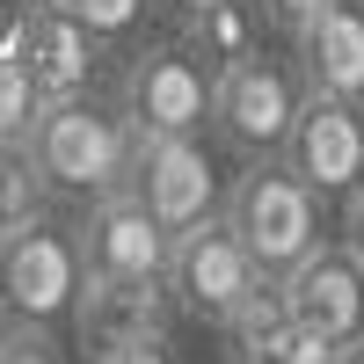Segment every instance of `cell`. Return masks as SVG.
Here are the masks:
<instances>
[{
	"label": "cell",
	"mask_w": 364,
	"mask_h": 364,
	"mask_svg": "<svg viewBox=\"0 0 364 364\" xmlns=\"http://www.w3.org/2000/svg\"><path fill=\"white\" fill-rule=\"evenodd\" d=\"M22 146H29V161H37L44 190H51L58 204H95V197H109V190H132L139 132L124 124V109H117V102L95 95V87L44 102Z\"/></svg>",
	"instance_id": "6da1fadb"
},
{
	"label": "cell",
	"mask_w": 364,
	"mask_h": 364,
	"mask_svg": "<svg viewBox=\"0 0 364 364\" xmlns=\"http://www.w3.org/2000/svg\"><path fill=\"white\" fill-rule=\"evenodd\" d=\"M219 219L233 226L240 248L255 255V269L277 284L306 248L328 240V197L314 190L306 175H291L284 154H262V161H240V175L226 182Z\"/></svg>",
	"instance_id": "7a4b0ae2"
},
{
	"label": "cell",
	"mask_w": 364,
	"mask_h": 364,
	"mask_svg": "<svg viewBox=\"0 0 364 364\" xmlns=\"http://www.w3.org/2000/svg\"><path fill=\"white\" fill-rule=\"evenodd\" d=\"M299 95H306V80H299V58L291 51H240L226 58L219 73H211V109H204V139L226 146L233 161H262V154H284V132L299 117Z\"/></svg>",
	"instance_id": "3957f363"
},
{
	"label": "cell",
	"mask_w": 364,
	"mask_h": 364,
	"mask_svg": "<svg viewBox=\"0 0 364 364\" xmlns=\"http://www.w3.org/2000/svg\"><path fill=\"white\" fill-rule=\"evenodd\" d=\"M73 291H80V240L73 219H58L44 204L37 219H22L0 233V314L29 321V328H58L73 314Z\"/></svg>",
	"instance_id": "277c9868"
},
{
	"label": "cell",
	"mask_w": 364,
	"mask_h": 364,
	"mask_svg": "<svg viewBox=\"0 0 364 364\" xmlns=\"http://www.w3.org/2000/svg\"><path fill=\"white\" fill-rule=\"evenodd\" d=\"M161 284H168V299H175L182 321H197V328H226V321L240 314V299L262 291L269 277L255 269V255L233 240L226 219H197V226L168 233Z\"/></svg>",
	"instance_id": "5b68a950"
},
{
	"label": "cell",
	"mask_w": 364,
	"mask_h": 364,
	"mask_svg": "<svg viewBox=\"0 0 364 364\" xmlns=\"http://www.w3.org/2000/svg\"><path fill=\"white\" fill-rule=\"evenodd\" d=\"M117 109L139 139H168V132H204L211 109V66L182 44V37H154L124 51L117 73Z\"/></svg>",
	"instance_id": "8992f818"
},
{
	"label": "cell",
	"mask_w": 364,
	"mask_h": 364,
	"mask_svg": "<svg viewBox=\"0 0 364 364\" xmlns=\"http://www.w3.org/2000/svg\"><path fill=\"white\" fill-rule=\"evenodd\" d=\"M132 197L154 211V226H161V233H182V226H197V219H219L226 175H219V154H211V139H204V132L139 139Z\"/></svg>",
	"instance_id": "52a82bcc"
},
{
	"label": "cell",
	"mask_w": 364,
	"mask_h": 364,
	"mask_svg": "<svg viewBox=\"0 0 364 364\" xmlns=\"http://www.w3.org/2000/svg\"><path fill=\"white\" fill-rule=\"evenodd\" d=\"M284 168L306 175L321 197H343L364 175V102H343V95L306 87L291 132H284Z\"/></svg>",
	"instance_id": "ba28073f"
},
{
	"label": "cell",
	"mask_w": 364,
	"mask_h": 364,
	"mask_svg": "<svg viewBox=\"0 0 364 364\" xmlns=\"http://www.w3.org/2000/svg\"><path fill=\"white\" fill-rule=\"evenodd\" d=\"M277 299L291 306V321L314 328L321 343H357L364 336V262L343 248V240L306 248L277 277Z\"/></svg>",
	"instance_id": "9c48e42d"
},
{
	"label": "cell",
	"mask_w": 364,
	"mask_h": 364,
	"mask_svg": "<svg viewBox=\"0 0 364 364\" xmlns=\"http://www.w3.org/2000/svg\"><path fill=\"white\" fill-rule=\"evenodd\" d=\"M80 343L87 350H109V343H132V336H168L182 321L175 299L161 277H109V269H80V291H73V314Z\"/></svg>",
	"instance_id": "30bf717a"
},
{
	"label": "cell",
	"mask_w": 364,
	"mask_h": 364,
	"mask_svg": "<svg viewBox=\"0 0 364 364\" xmlns=\"http://www.w3.org/2000/svg\"><path fill=\"white\" fill-rule=\"evenodd\" d=\"M73 240H80V269H109V277H161V262H168V233L132 190L80 204Z\"/></svg>",
	"instance_id": "8fae6325"
},
{
	"label": "cell",
	"mask_w": 364,
	"mask_h": 364,
	"mask_svg": "<svg viewBox=\"0 0 364 364\" xmlns=\"http://www.w3.org/2000/svg\"><path fill=\"white\" fill-rule=\"evenodd\" d=\"M15 51H22V66H29V80H37L44 102L95 87L102 44L87 37V22H80L73 8H44V0H29V15H22V29H15Z\"/></svg>",
	"instance_id": "7c38bea8"
},
{
	"label": "cell",
	"mask_w": 364,
	"mask_h": 364,
	"mask_svg": "<svg viewBox=\"0 0 364 364\" xmlns=\"http://www.w3.org/2000/svg\"><path fill=\"white\" fill-rule=\"evenodd\" d=\"M291 58H299V80L306 87L364 102V0H328L291 37Z\"/></svg>",
	"instance_id": "4fadbf2b"
},
{
	"label": "cell",
	"mask_w": 364,
	"mask_h": 364,
	"mask_svg": "<svg viewBox=\"0 0 364 364\" xmlns=\"http://www.w3.org/2000/svg\"><path fill=\"white\" fill-rule=\"evenodd\" d=\"M219 336H226V357H240V364H328V357H336V343H321L306 321H291L277 284L248 291L240 314L219 328Z\"/></svg>",
	"instance_id": "5bb4252c"
},
{
	"label": "cell",
	"mask_w": 364,
	"mask_h": 364,
	"mask_svg": "<svg viewBox=\"0 0 364 364\" xmlns=\"http://www.w3.org/2000/svg\"><path fill=\"white\" fill-rule=\"evenodd\" d=\"M175 37L190 44L211 73H219L226 58H240V51H255V44H262V15H255V0H219V8H204L197 22H182Z\"/></svg>",
	"instance_id": "9a60e30c"
},
{
	"label": "cell",
	"mask_w": 364,
	"mask_h": 364,
	"mask_svg": "<svg viewBox=\"0 0 364 364\" xmlns=\"http://www.w3.org/2000/svg\"><path fill=\"white\" fill-rule=\"evenodd\" d=\"M44 204H51V190H44L37 161H29V146L22 139H0V233L22 226V219H37Z\"/></svg>",
	"instance_id": "2e32d148"
},
{
	"label": "cell",
	"mask_w": 364,
	"mask_h": 364,
	"mask_svg": "<svg viewBox=\"0 0 364 364\" xmlns=\"http://www.w3.org/2000/svg\"><path fill=\"white\" fill-rule=\"evenodd\" d=\"M37 109H44V95H37V80H29L22 51L0 44V139H29Z\"/></svg>",
	"instance_id": "e0dca14e"
},
{
	"label": "cell",
	"mask_w": 364,
	"mask_h": 364,
	"mask_svg": "<svg viewBox=\"0 0 364 364\" xmlns=\"http://www.w3.org/2000/svg\"><path fill=\"white\" fill-rule=\"evenodd\" d=\"M66 8L87 22V37H95V44H124L132 29L146 22V8H154V0H66Z\"/></svg>",
	"instance_id": "ac0fdd59"
},
{
	"label": "cell",
	"mask_w": 364,
	"mask_h": 364,
	"mask_svg": "<svg viewBox=\"0 0 364 364\" xmlns=\"http://www.w3.org/2000/svg\"><path fill=\"white\" fill-rule=\"evenodd\" d=\"M0 364H66V350L51 343V328L8 321V336H0Z\"/></svg>",
	"instance_id": "d6986e66"
},
{
	"label": "cell",
	"mask_w": 364,
	"mask_h": 364,
	"mask_svg": "<svg viewBox=\"0 0 364 364\" xmlns=\"http://www.w3.org/2000/svg\"><path fill=\"white\" fill-rule=\"evenodd\" d=\"M321 8H328V0H255L262 29H269V37H284V44H291V37H299V29H306Z\"/></svg>",
	"instance_id": "ffe728a7"
},
{
	"label": "cell",
	"mask_w": 364,
	"mask_h": 364,
	"mask_svg": "<svg viewBox=\"0 0 364 364\" xmlns=\"http://www.w3.org/2000/svg\"><path fill=\"white\" fill-rule=\"evenodd\" d=\"M95 364H182V357H175V343H168V336H132V343L95 350Z\"/></svg>",
	"instance_id": "44dd1931"
},
{
	"label": "cell",
	"mask_w": 364,
	"mask_h": 364,
	"mask_svg": "<svg viewBox=\"0 0 364 364\" xmlns=\"http://www.w3.org/2000/svg\"><path fill=\"white\" fill-rule=\"evenodd\" d=\"M336 204H343V219H336V240H343V248H350V255L364 262V175L350 182V190H343Z\"/></svg>",
	"instance_id": "7402d4cb"
},
{
	"label": "cell",
	"mask_w": 364,
	"mask_h": 364,
	"mask_svg": "<svg viewBox=\"0 0 364 364\" xmlns=\"http://www.w3.org/2000/svg\"><path fill=\"white\" fill-rule=\"evenodd\" d=\"M154 8H161V15H168V22L182 29V22H197L204 8H219V0H154Z\"/></svg>",
	"instance_id": "603a6c76"
},
{
	"label": "cell",
	"mask_w": 364,
	"mask_h": 364,
	"mask_svg": "<svg viewBox=\"0 0 364 364\" xmlns=\"http://www.w3.org/2000/svg\"><path fill=\"white\" fill-rule=\"evenodd\" d=\"M328 364H364V336H357V343H336V357H328Z\"/></svg>",
	"instance_id": "cb8c5ba5"
},
{
	"label": "cell",
	"mask_w": 364,
	"mask_h": 364,
	"mask_svg": "<svg viewBox=\"0 0 364 364\" xmlns=\"http://www.w3.org/2000/svg\"><path fill=\"white\" fill-rule=\"evenodd\" d=\"M0 336H8V314H0Z\"/></svg>",
	"instance_id": "d4e9b609"
},
{
	"label": "cell",
	"mask_w": 364,
	"mask_h": 364,
	"mask_svg": "<svg viewBox=\"0 0 364 364\" xmlns=\"http://www.w3.org/2000/svg\"><path fill=\"white\" fill-rule=\"evenodd\" d=\"M44 8H66V0H44Z\"/></svg>",
	"instance_id": "484cf974"
},
{
	"label": "cell",
	"mask_w": 364,
	"mask_h": 364,
	"mask_svg": "<svg viewBox=\"0 0 364 364\" xmlns=\"http://www.w3.org/2000/svg\"><path fill=\"white\" fill-rule=\"evenodd\" d=\"M226 364H240V357H226Z\"/></svg>",
	"instance_id": "4316f807"
}]
</instances>
